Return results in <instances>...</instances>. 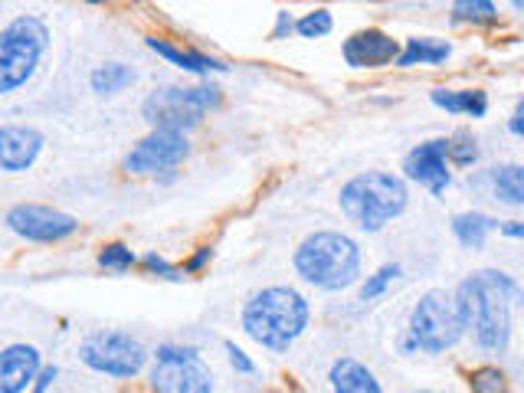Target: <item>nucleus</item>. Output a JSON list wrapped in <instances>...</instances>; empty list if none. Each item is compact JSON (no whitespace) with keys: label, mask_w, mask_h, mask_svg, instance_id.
Returning <instances> with one entry per match:
<instances>
[{"label":"nucleus","mask_w":524,"mask_h":393,"mask_svg":"<svg viewBox=\"0 0 524 393\" xmlns=\"http://www.w3.org/2000/svg\"><path fill=\"white\" fill-rule=\"evenodd\" d=\"M131 82H135V73H131L125 63H105L92 73V89L102 92V95L122 92L125 86H131Z\"/></svg>","instance_id":"4be33fe9"},{"label":"nucleus","mask_w":524,"mask_h":393,"mask_svg":"<svg viewBox=\"0 0 524 393\" xmlns=\"http://www.w3.org/2000/svg\"><path fill=\"white\" fill-rule=\"evenodd\" d=\"M220 89L194 86V89H158L148 95L145 118L161 131H184L200 122V115L217 109Z\"/></svg>","instance_id":"423d86ee"},{"label":"nucleus","mask_w":524,"mask_h":393,"mask_svg":"<svg viewBox=\"0 0 524 393\" xmlns=\"http://www.w3.org/2000/svg\"><path fill=\"white\" fill-rule=\"evenodd\" d=\"M292 30V20H289V14H279V27H276V33L272 37H285V33Z\"/></svg>","instance_id":"473e14b6"},{"label":"nucleus","mask_w":524,"mask_h":393,"mask_svg":"<svg viewBox=\"0 0 524 393\" xmlns=\"http://www.w3.org/2000/svg\"><path fill=\"white\" fill-rule=\"evenodd\" d=\"M410 331L413 341L426 351H446L462 338V318L456 299L446 292H426L420 302L413 308L410 318Z\"/></svg>","instance_id":"0eeeda50"},{"label":"nucleus","mask_w":524,"mask_h":393,"mask_svg":"<svg viewBox=\"0 0 524 393\" xmlns=\"http://www.w3.org/2000/svg\"><path fill=\"white\" fill-rule=\"evenodd\" d=\"M207 262H210V249H200V253L187 262V272H200V269L207 266Z\"/></svg>","instance_id":"2f4dec72"},{"label":"nucleus","mask_w":524,"mask_h":393,"mask_svg":"<svg viewBox=\"0 0 524 393\" xmlns=\"http://www.w3.org/2000/svg\"><path fill=\"white\" fill-rule=\"evenodd\" d=\"M145 266L151 269V272H161V276H168V279H181V276H177V269L171 266V262H164L161 256H145Z\"/></svg>","instance_id":"c756f323"},{"label":"nucleus","mask_w":524,"mask_h":393,"mask_svg":"<svg viewBox=\"0 0 524 393\" xmlns=\"http://www.w3.org/2000/svg\"><path fill=\"white\" fill-rule=\"evenodd\" d=\"M518 285L505 272H475L456 292L462 328H469L485 351H505L511 338V299Z\"/></svg>","instance_id":"f257e3e1"},{"label":"nucleus","mask_w":524,"mask_h":393,"mask_svg":"<svg viewBox=\"0 0 524 393\" xmlns=\"http://www.w3.org/2000/svg\"><path fill=\"white\" fill-rule=\"evenodd\" d=\"M433 102L443 105L446 112H466V115H475L482 118L485 109H488V99L485 92H449V89H436L433 92Z\"/></svg>","instance_id":"6ab92c4d"},{"label":"nucleus","mask_w":524,"mask_h":393,"mask_svg":"<svg viewBox=\"0 0 524 393\" xmlns=\"http://www.w3.org/2000/svg\"><path fill=\"white\" fill-rule=\"evenodd\" d=\"M40 148H43L40 131L20 125L0 128V168L4 171H27L37 161Z\"/></svg>","instance_id":"2eb2a0df"},{"label":"nucleus","mask_w":524,"mask_h":393,"mask_svg":"<svg viewBox=\"0 0 524 393\" xmlns=\"http://www.w3.org/2000/svg\"><path fill=\"white\" fill-rule=\"evenodd\" d=\"M46 40H50V33L37 17H20L0 30V95L14 92L33 76Z\"/></svg>","instance_id":"39448f33"},{"label":"nucleus","mask_w":524,"mask_h":393,"mask_svg":"<svg viewBox=\"0 0 524 393\" xmlns=\"http://www.w3.org/2000/svg\"><path fill=\"white\" fill-rule=\"evenodd\" d=\"M341 210L348 213V220L361 226V230L374 233L407 210V184L387 171L357 174L354 181H348L341 190Z\"/></svg>","instance_id":"7ed1b4c3"},{"label":"nucleus","mask_w":524,"mask_h":393,"mask_svg":"<svg viewBox=\"0 0 524 393\" xmlns=\"http://www.w3.org/2000/svg\"><path fill=\"white\" fill-rule=\"evenodd\" d=\"M397 56H400L397 40H390L387 33H380V30H361L344 43V59H348V66H354V69L387 66Z\"/></svg>","instance_id":"ddd939ff"},{"label":"nucleus","mask_w":524,"mask_h":393,"mask_svg":"<svg viewBox=\"0 0 524 393\" xmlns=\"http://www.w3.org/2000/svg\"><path fill=\"white\" fill-rule=\"evenodd\" d=\"M7 223H10V230L33 243H56L79 230V223L69 217V213H59L53 207H37V204L14 207L7 213Z\"/></svg>","instance_id":"9b49d317"},{"label":"nucleus","mask_w":524,"mask_h":393,"mask_svg":"<svg viewBox=\"0 0 524 393\" xmlns=\"http://www.w3.org/2000/svg\"><path fill=\"white\" fill-rule=\"evenodd\" d=\"M308 325V302L295 289L272 285L253 295L243 312V328L249 338L266 344L272 351H285Z\"/></svg>","instance_id":"f03ea898"},{"label":"nucleus","mask_w":524,"mask_h":393,"mask_svg":"<svg viewBox=\"0 0 524 393\" xmlns=\"http://www.w3.org/2000/svg\"><path fill=\"white\" fill-rule=\"evenodd\" d=\"M403 171H407L410 181H420L423 187H430L433 194H443L449 187V168H446V138L439 141H426V145L413 148L403 161Z\"/></svg>","instance_id":"f8f14e48"},{"label":"nucleus","mask_w":524,"mask_h":393,"mask_svg":"<svg viewBox=\"0 0 524 393\" xmlns=\"http://www.w3.org/2000/svg\"><path fill=\"white\" fill-rule=\"evenodd\" d=\"M488 184H492L495 197H502L505 204H521L524 200V171L518 168V164L492 168L488 171Z\"/></svg>","instance_id":"a211bd4d"},{"label":"nucleus","mask_w":524,"mask_h":393,"mask_svg":"<svg viewBox=\"0 0 524 393\" xmlns=\"http://www.w3.org/2000/svg\"><path fill=\"white\" fill-rule=\"evenodd\" d=\"M295 269L318 289L338 292L348 289L361 272V253L357 243L341 233H315L295 253Z\"/></svg>","instance_id":"20e7f679"},{"label":"nucleus","mask_w":524,"mask_h":393,"mask_svg":"<svg viewBox=\"0 0 524 393\" xmlns=\"http://www.w3.org/2000/svg\"><path fill=\"white\" fill-rule=\"evenodd\" d=\"M469 387L475 393H511L508 377L498 371V367H479V371H472Z\"/></svg>","instance_id":"b1692460"},{"label":"nucleus","mask_w":524,"mask_h":393,"mask_svg":"<svg viewBox=\"0 0 524 393\" xmlns=\"http://www.w3.org/2000/svg\"><path fill=\"white\" fill-rule=\"evenodd\" d=\"M446 56H449V43L420 37V40H410L407 50L397 59H400V66H416V63H443Z\"/></svg>","instance_id":"412c9836"},{"label":"nucleus","mask_w":524,"mask_h":393,"mask_svg":"<svg viewBox=\"0 0 524 393\" xmlns=\"http://www.w3.org/2000/svg\"><path fill=\"white\" fill-rule=\"evenodd\" d=\"M40 374V351L30 344H10L0 351V393H23Z\"/></svg>","instance_id":"4468645a"},{"label":"nucleus","mask_w":524,"mask_h":393,"mask_svg":"<svg viewBox=\"0 0 524 393\" xmlns=\"http://www.w3.org/2000/svg\"><path fill=\"white\" fill-rule=\"evenodd\" d=\"M502 230H505L508 236H524V226H521V223H508V226H502Z\"/></svg>","instance_id":"72a5a7b5"},{"label":"nucleus","mask_w":524,"mask_h":393,"mask_svg":"<svg viewBox=\"0 0 524 393\" xmlns=\"http://www.w3.org/2000/svg\"><path fill=\"white\" fill-rule=\"evenodd\" d=\"M295 30L302 33V37L315 40V37H325V33L331 30V14L328 10H315V14L302 17L299 23H295Z\"/></svg>","instance_id":"cd10ccee"},{"label":"nucleus","mask_w":524,"mask_h":393,"mask_svg":"<svg viewBox=\"0 0 524 393\" xmlns=\"http://www.w3.org/2000/svg\"><path fill=\"white\" fill-rule=\"evenodd\" d=\"M154 390L158 393H210V371L197 351L164 344L154 354Z\"/></svg>","instance_id":"6e6552de"},{"label":"nucleus","mask_w":524,"mask_h":393,"mask_svg":"<svg viewBox=\"0 0 524 393\" xmlns=\"http://www.w3.org/2000/svg\"><path fill=\"white\" fill-rule=\"evenodd\" d=\"M498 17V10L495 4H488V0H459L456 7H452V20H459V23H492Z\"/></svg>","instance_id":"5701e85b"},{"label":"nucleus","mask_w":524,"mask_h":393,"mask_svg":"<svg viewBox=\"0 0 524 393\" xmlns=\"http://www.w3.org/2000/svg\"><path fill=\"white\" fill-rule=\"evenodd\" d=\"M446 158H452L456 164H462V168H466V164H472L475 158H479V148H475V141L466 135V131H462V135L446 141Z\"/></svg>","instance_id":"393cba45"},{"label":"nucleus","mask_w":524,"mask_h":393,"mask_svg":"<svg viewBox=\"0 0 524 393\" xmlns=\"http://www.w3.org/2000/svg\"><path fill=\"white\" fill-rule=\"evenodd\" d=\"M397 276H400V266H384V269H377L374 276L364 282V289H361V299H364V302L377 299V295L384 292L387 285H390L393 279H397Z\"/></svg>","instance_id":"bb28decb"},{"label":"nucleus","mask_w":524,"mask_h":393,"mask_svg":"<svg viewBox=\"0 0 524 393\" xmlns=\"http://www.w3.org/2000/svg\"><path fill=\"white\" fill-rule=\"evenodd\" d=\"M79 354L92 371L112 377H135L148 357L145 348L131 335H122V331H99V335L82 341Z\"/></svg>","instance_id":"1a4fd4ad"},{"label":"nucleus","mask_w":524,"mask_h":393,"mask_svg":"<svg viewBox=\"0 0 524 393\" xmlns=\"http://www.w3.org/2000/svg\"><path fill=\"white\" fill-rule=\"evenodd\" d=\"M511 131H515V135H521V105H518L515 118H511Z\"/></svg>","instance_id":"f704fd0d"},{"label":"nucleus","mask_w":524,"mask_h":393,"mask_svg":"<svg viewBox=\"0 0 524 393\" xmlns=\"http://www.w3.org/2000/svg\"><path fill=\"white\" fill-rule=\"evenodd\" d=\"M187 138L184 131H161L154 128L148 138H141L131 148L125 168L135 174H154V171H168L174 164H181L187 158Z\"/></svg>","instance_id":"9d476101"},{"label":"nucleus","mask_w":524,"mask_h":393,"mask_svg":"<svg viewBox=\"0 0 524 393\" xmlns=\"http://www.w3.org/2000/svg\"><path fill=\"white\" fill-rule=\"evenodd\" d=\"M148 46L154 53H161L164 59H171V63L187 69V73H210V69H226V66L217 63V59H210L204 53H194V50H181V46H174L168 40H158V37L148 40Z\"/></svg>","instance_id":"f3484780"},{"label":"nucleus","mask_w":524,"mask_h":393,"mask_svg":"<svg viewBox=\"0 0 524 393\" xmlns=\"http://www.w3.org/2000/svg\"><path fill=\"white\" fill-rule=\"evenodd\" d=\"M99 262L105 269H131L135 266V253H131L128 246H122V243H112V246H105L102 253H99Z\"/></svg>","instance_id":"a878e982"},{"label":"nucleus","mask_w":524,"mask_h":393,"mask_svg":"<svg viewBox=\"0 0 524 393\" xmlns=\"http://www.w3.org/2000/svg\"><path fill=\"white\" fill-rule=\"evenodd\" d=\"M56 380V367H46V371H40V377H37V387H33V393H43L46 387H50Z\"/></svg>","instance_id":"7c9ffc66"},{"label":"nucleus","mask_w":524,"mask_h":393,"mask_svg":"<svg viewBox=\"0 0 524 393\" xmlns=\"http://www.w3.org/2000/svg\"><path fill=\"white\" fill-rule=\"evenodd\" d=\"M226 354H230V361H233V367H236L240 374H253V371H256V364L249 361V357H246L240 348H236L233 341H226Z\"/></svg>","instance_id":"c85d7f7f"},{"label":"nucleus","mask_w":524,"mask_h":393,"mask_svg":"<svg viewBox=\"0 0 524 393\" xmlns=\"http://www.w3.org/2000/svg\"><path fill=\"white\" fill-rule=\"evenodd\" d=\"M495 220H488L485 213H459L456 220H452V230H456L459 236V243L462 246H472V249H479L485 243V236L488 230H495Z\"/></svg>","instance_id":"aec40b11"},{"label":"nucleus","mask_w":524,"mask_h":393,"mask_svg":"<svg viewBox=\"0 0 524 393\" xmlns=\"http://www.w3.org/2000/svg\"><path fill=\"white\" fill-rule=\"evenodd\" d=\"M331 387H335V393H384L377 377L351 357H341V361L331 364Z\"/></svg>","instance_id":"dca6fc26"}]
</instances>
